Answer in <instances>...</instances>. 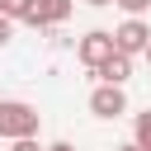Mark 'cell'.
<instances>
[{"label": "cell", "instance_id": "obj_1", "mask_svg": "<svg viewBox=\"0 0 151 151\" xmlns=\"http://www.w3.org/2000/svg\"><path fill=\"white\" fill-rule=\"evenodd\" d=\"M38 109L24 104V99H0V137L5 142H19V137H38Z\"/></svg>", "mask_w": 151, "mask_h": 151}, {"label": "cell", "instance_id": "obj_2", "mask_svg": "<svg viewBox=\"0 0 151 151\" xmlns=\"http://www.w3.org/2000/svg\"><path fill=\"white\" fill-rule=\"evenodd\" d=\"M146 42H151V28H146V19H123V24L113 28V52H123V57H137V52H146Z\"/></svg>", "mask_w": 151, "mask_h": 151}, {"label": "cell", "instance_id": "obj_3", "mask_svg": "<svg viewBox=\"0 0 151 151\" xmlns=\"http://www.w3.org/2000/svg\"><path fill=\"white\" fill-rule=\"evenodd\" d=\"M71 0H33V9H28V19L24 24H33V28H42V33H52V28H61L66 19H71Z\"/></svg>", "mask_w": 151, "mask_h": 151}, {"label": "cell", "instance_id": "obj_4", "mask_svg": "<svg viewBox=\"0 0 151 151\" xmlns=\"http://www.w3.org/2000/svg\"><path fill=\"white\" fill-rule=\"evenodd\" d=\"M76 57L94 71L99 61H109V57H113V33H109V28H90V33L76 42Z\"/></svg>", "mask_w": 151, "mask_h": 151}, {"label": "cell", "instance_id": "obj_5", "mask_svg": "<svg viewBox=\"0 0 151 151\" xmlns=\"http://www.w3.org/2000/svg\"><path fill=\"white\" fill-rule=\"evenodd\" d=\"M90 113H94V118H123V113H127L123 85H94V90H90Z\"/></svg>", "mask_w": 151, "mask_h": 151}, {"label": "cell", "instance_id": "obj_6", "mask_svg": "<svg viewBox=\"0 0 151 151\" xmlns=\"http://www.w3.org/2000/svg\"><path fill=\"white\" fill-rule=\"evenodd\" d=\"M94 76H99V85H127V76H132V57L113 52L109 61H99V66H94Z\"/></svg>", "mask_w": 151, "mask_h": 151}, {"label": "cell", "instance_id": "obj_7", "mask_svg": "<svg viewBox=\"0 0 151 151\" xmlns=\"http://www.w3.org/2000/svg\"><path fill=\"white\" fill-rule=\"evenodd\" d=\"M132 142H137V146H142V151H151V109H146V113H137V118H132Z\"/></svg>", "mask_w": 151, "mask_h": 151}, {"label": "cell", "instance_id": "obj_8", "mask_svg": "<svg viewBox=\"0 0 151 151\" xmlns=\"http://www.w3.org/2000/svg\"><path fill=\"white\" fill-rule=\"evenodd\" d=\"M28 9H33V0H0V14L14 24V19H28Z\"/></svg>", "mask_w": 151, "mask_h": 151}, {"label": "cell", "instance_id": "obj_9", "mask_svg": "<svg viewBox=\"0 0 151 151\" xmlns=\"http://www.w3.org/2000/svg\"><path fill=\"white\" fill-rule=\"evenodd\" d=\"M113 5H118V9L127 14V19H142V14L151 9V0H113Z\"/></svg>", "mask_w": 151, "mask_h": 151}, {"label": "cell", "instance_id": "obj_10", "mask_svg": "<svg viewBox=\"0 0 151 151\" xmlns=\"http://www.w3.org/2000/svg\"><path fill=\"white\" fill-rule=\"evenodd\" d=\"M9 151H42V146H38L33 137H19V142H9Z\"/></svg>", "mask_w": 151, "mask_h": 151}, {"label": "cell", "instance_id": "obj_11", "mask_svg": "<svg viewBox=\"0 0 151 151\" xmlns=\"http://www.w3.org/2000/svg\"><path fill=\"white\" fill-rule=\"evenodd\" d=\"M9 33H14V24H9V19H5V14H0V47H5V42H9Z\"/></svg>", "mask_w": 151, "mask_h": 151}, {"label": "cell", "instance_id": "obj_12", "mask_svg": "<svg viewBox=\"0 0 151 151\" xmlns=\"http://www.w3.org/2000/svg\"><path fill=\"white\" fill-rule=\"evenodd\" d=\"M42 151H76L71 142H52V146H42Z\"/></svg>", "mask_w": 151, "mask_h": 151}, {"label": "cell", "instance_id": "obj_13", "mask_svg": "<svg viewBox=\"0 0 151 151\" xmlns=\"http://www.w3.org/2000/svg\"><path fill=\"white\" fill-rule=\"evenodd\" d=\"M113 151H142V146H137V142H123V146H113Z\"/></svg>", "mask_w": 151, "mask_h": 151}, {"label": "cell", "instance_id": "obj_14", "mask_svg": "<svg viewBox=\"0 0 151 151\" xmlns=\"http://www.w3.org/2000/svg\"><path fill=\"white\" fill-rule=\"evenodd\" d=\"M85 5H113V0H85Z\"/></svg>", "mask_w": 151, "mask_h": 151}, {"label": "cell", "instance_id": "obj_15", "mask_svg": "<svg viewBox=\"0 0 151 151\" xmlns=\"http://www.w3.org/2000/svg\"><path fill=\"white\" fill-rule=\"evenodd\" d=\"M146 57H151V42H146Z\"/></svg>", "mask_w": 151, "mask_h": 151}, {"label": "cell", "instance_id": "obj_16", "mask_svg": "<svg viewBox=\"0 0 151 151\" xmlns=\"http://www.w3.org/2000/svg\"><path fill=\"white\" fill-rule=\"evenodd\" d=\"M0 99H5V94H0Z\"/></svg>", "mask_w": 151, "mask_h": 151}]
</instances>
